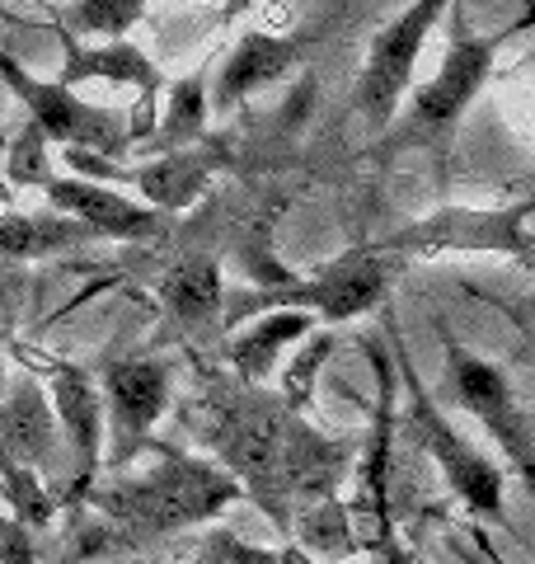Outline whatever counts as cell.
I'll list each match as a JSON object with an SVG mask.
<instances>
[{"label":"cell","mask_w":535,"mask_h":564,"mask_svg":"<svg viewBox=\"0 0 535 564\" xmlns=\"http://www.w3.org/2000/svg\"><path fill=\"white\" fill-rule=\"evenodd\" d=\"M0 76H6L10 95L29 109V128L43 141H57L66 151L103 155V161H113V165H122L128 147H137L132 113L99 109V104H85L80 95H70L57 80L29 76L20 57H10V52H0Z\"/></svg>","instance_id":"9c48e42d"},{"label":"cell","mask_w":535,"mask_h":564,"mask_svg":"<svg viewBox=\"0 0 535 564\" xmlns=\"http://www.w3.org/2000/svg\"><path fill=\"white\" fill-rule=\"evenodd\" d=\"M10 352L24 372L47 381V395L57 404V419L70 447V470H76L66 485V503L80 508L95 494L103 462H109V400H103V386L95 381L89 367L47 358V352H29L20 339H10Z\"/></svg>","instance_id":"ba28073f"},{"label":"cell","mask_w":535,"mask_h":564,"mask_svg":"<svg viewBox=\"0 0 535 564\" xmlns=\"http://www.w3.org/2000/svg\"><path fill=\"white\" fill-rule=\"evenodd\" d=\"M441 400H451L456 410H466L479 429H484L498 452L522 475V485L535 499V429L516 400L507 372L489 358H479L466 344L441 339Z\"/></svg>","instance_id":"52a82bcc"},{"label":"cell","mask_w":535,"mask_h":564,"mask_svg":"<svg viewBox=\"0 0 535 564\" xmlns=\"http://www.w3.org/2000/svg\"><path fill=\"white\" fill-rule=\"evenodd\" d=\"M310 329H315V321H310L306 311H273V315H263V321L244 325L236 339L226 344L221 358L230 362L236 381H244V386H263L268 377L277 372L282 348H287V344H301Z\"/></svg>","instance_id":"e0dca14e"},{"label":"cell","mask_w":535,"mask_h":564,"mask_svg":"<svg viewBox=\"0 0 535 564\" xmlns=\"http://www.w3.org/2000/svg\"><path fill=\"white\" fill-rule=\"evenodd\" d=\"M193 564H315V555H306L301 545H277V551H268V545H249L240 541L236 532H207Z\"/></svg>","instance_id":"44dd1931"},{"label":"cell","mask_w":535,"mask_h":564,"mask_svg":"<svg viewBox=\"0 0 535 564\" xmlns=\"http://www.w3.org/2000/svg\"><path fill=\"white\" fill-rule=\"evenodd\" d=\"M62 33V70H57V85H66V90H76V85H89V80H113V85H132V90H141V104L132 113V132L137 141L146 147V141L155 137V99L165 95V70H160L146 52H141L137 43H99V47H85L76 43L66 29Z\"/></svg>","instance_id":"4fadbf2b"},{"label":"cell","mask_w":535,"mask_h":564,"mask_svg":"<svg viewBox=\"0 0 535 564\" xmlns=\"http://www.w3.org/2000/svg\"><path fill=\"white\" fill-rule=\"evenodd\" d=\"M6 508H10V518L29 522L33 532L57 518V499L39 485V470H29L20 462H6Z\"/></svg>","instance_id":"7402d4cb"},{"label":"cell","mask_w":535,"mask_h":564,"mask_svg":"<svg viewBox=\"0 0 535 564\" xmlns=\"http://www.w3.org/2000/svg\"><path fill=\"white\" fill-rule=\"evenodd\" d=\"M160 311L178 334H203L211 325H226V278L221 259L211 250H188L184 259H174L165 278H160Z\"/></svg>","instance_id":"2e32d148"},{"label":"cell","mask_w":535,"mask_h":564,"mask_svg":"<svg viewBox=\"0 0 535 564\" xmlns=\"http://www.w3.org/2000/svg\"><path fill=\"white\" fill-rule=\"evenodd\" d=\"M400 269L404 263L381 254L376 245H357L343 259L315 269L310 278H287V282H273V288H236L226 296V329L273 311H306L334 325L357 321V315L376 311L385 302Z\"/></svg>","instance_id":"277c9868"},{"label":"cell","mask_w":535,"mask_h":564,"mask_svg":"<svg viewBox=\"0 0 535 564\" xmlns=\"http://www.w3.org/2000/svg\"><path fill=\"white\" fill-rule=\"evenodd\" d=\"M6 564H39V545H33V527L6 513Z\"/></svg>","instance_id":"d4e9b609"},{"label":"cell","mask_w":535,"mask_h":564,"mask_svg":"<svg viewBox=\"0 0 535 564\" xmlns=\"http://www.w3.org/2000/svg\"><path fill=\"white\" fill-rule=\"evenodd\" d=\"M466 292L479 296L484 306H493L526 339V348L535 352V292H516V296L512 292H484V288H474V282H466Z\"/></svg>","instance_id":"cb8c5ba5"},{"label":"cell","mask_w":535,"mask_h":564,"mask_svg":"<svg viewBox=\"0 0 535 564\" xmlns=\"http://www.w3.org/2000/svg\"><path fill=\"white\" fill-rule=\"evenodd\" d=\"M160 462L132 480L99 485L80 508H89V527L76 536V555L103 551H141L151 541L178 536L188 527L221 518L230 503L244 499L240 480L221 466L188 456L178 447H151Z\"/></svg>","instance_id":"7a4b0ae2"},{"label":"cell","mask_w":535,"mask_h":564,"mask_svg":"<svg viewBox=\"0 0 535 564\" xmlns=\"http://www.w3.org/2000/svg\"><path fill=\"white\" fill-rule=\"evenodd\" d=\"M385 339H390V348H395V362H400V377H404V400H408L404 404V433L437 462L446 489L456 494L460 508H466L470 518L493 522V527H503L507 532L512 522H507V508H503V470H498L489 456L441 414V395H433L418 381L414 358H408L404 334H400L395 321H385Z\"/></svg>","instance_id":"5b68a950"},{"label":"cell","mask_w":535,"mask_h":564,"mask_svg":"<svg viewBox=\"0 0 535 564\" xmlns=\"http://www.w3.org/2000/svg\"><path fill=\"white\" fill-rule=\"evenodd\" d=\"M535 212L526 203H503V207H437L433 217L408 221L400 231H390L381 240H371L390 259H437V254H503L531 269L535 231H526V221Z\"/></svg>","instance_id":"8992f818"},{"label":"cell","mask_w":535,"mask_h":564,"mask_svg":"<svg viewBox=\"0 0 535 564\" xmlns=\"http://www.w3.org/2000/svg\"><path fill=\"white\" fill-rule=\"evenodd\" d=\"M334 352V334H315L310 348H301L296 352V362H292V372L282 377V400L287 404H310V391H315V372L325 367V358Z\"/></svg>","instance_id":"603a6c76"},{"label":"cell","mask_w":535,"mask_h":564,"mask_svg":"<svg viewBox=\"0 0 535 564\" xmlns=\"http://www.w3.org/2000/svg\"><path fill=\"white\" fill-rule=\"evenodd\" d=\"M306 52H310V33H263V29L240 33L217 70V85H211V113L226 118V113H236L249 95L287 80L292 70L306 62Z\"/></svg>","instance_id":"5bb4252c"},{"label":"cell","mask_w":535,"mask_h":564,"mask_svg":"<svg viewBox=\"0 0 535 564\" xmlns=\"http://www.w3.org/2000/svg\"><path fill=\"white\" fill-rule=\"evenodd\" d=\"M207 76H211V57L203 66H193V76H184L170 90V109L165 118H160L155 137L146 141L151 161H160V155H178V151H193L207 141V113H211V90H207Z\"/></svg>","instance_id":"ac0fdd59"},{"label":"cell","mask_w":535,"mask_h":564,"mask_svg":"<svg viewBox=\"0 0 535 564\" xmlns=\"http://www.w3.org/2000/svg\"><path fill=\"white\" fill-rule=\"evenodd\" d=\"M57 29L80 33V39L122 43V33L146 20V0H80V6H52Z\"/></svg>","instance_id":"ffe728a7"},{"label":"cell","mask_w":535,"mask_h":564,"mask_svg":"<svg viewBox=\"0 0 535 564\" xmlns=\"http://www.w3.org/2000/svg\"><path fill=\"white\" fill-rule=\"evenodd\" d=\"M507 198H512V203H526V207L535 212V165H531L526 174H516V180L507 184Z\"/></svg>","instance_id":"484cf974"},{"label":"cell","mask_w":535,"mask_h":564,"mask_svg":"<svg viewBox=\"0 0 535 564\" xmlns=\"http://www.w3.org/2000/svg\"><path fill=\"white\" fill-rule=\"evenodd\" d=\"M531 273H535V250H531Z\"/></svg>","instance_id":"83f0119b"},{"label":"cell","mask_w":535,"mask_h":564,"mask_svg":"<svg viewBox=\"0 0 535 564\" xmlns=\"http://www.w3.org/2000/svg\"><path fill=\"white\" fill-rule=\"evenodd\" d=\"M470 541L479 545V555H484L489 564H512V560H507V555H503V551H498V545L489 541V532H484V527H479V522L470 527Z\"/></svg>","instance_id":"4316f807"},{"label":"cell","mask_w":535,"mask_h":564,"mask_svg":"<svg viewBox=\"0 0 535 564\" xmlns=\"http://www.w3.org/2000/svg\"><path fill=\"white\" fill-rule=\"evenodd\" d=\"M441 14H451L446 0H418V6L400 10L385 29L371 33L367 43V62L357 70L352 85V109L367 118L371 132H390L408 104V85H414V66L423 57L427 33L437 29Z\"/></svg>","instance_id":"30bf717a"},{"label":"cell","mask_w":535,"mask_h":564,"mask_svg":"<svg viewBox=\"0 0 535 564\" xmlns=\"http://www.w3.org/2000/svg\"><path fill=\"white\" fill-rule=\"evenodd\" d=\"M103 240L95 226H85L76 217H62V212H6V259L24 263V259H52L66 250H85V245Z\"/></svg>","instance_id":"d6986e66"},{"label":"cell","mask_w":535,"mask_h":564,"mask_svg":"<svg viewBox=\"0 0 535 564\" xmlns=\"http://www.w3.org/2000/svg\"><path fill=\"white\" fill-rule=\"evenodd\" d=\"M0 443H6V462H20L29 470L62 475V419L57 404L43 391L39 377H29L24 367L10 377L6 395V423H0Z\"/></svg>","instance_id":"9a60e30c"},{"label":"cell","mask_w":535,"mask_h":564,"mask_svg":"<svg viewBox=\"0 0 535 564\" xmlns=\"http://www.w3.org/2000/svg\"><path fill=\"white\" fill-rule=\"evenodd\" d=\"M531 24H535V6L526 14H516V20L503 24V29L474 33V24L466 20V6H451V43H446V57L437 66V76L408 95L400 122L376 141V147H371V161H376L381 170H390L404 151H427L437 161V170L446 174L451 151H456L460 118L470 113V104L489 85L503 43L516 39V33L531 29Z\"/></svg>","instance_id":"3957f363"},{"label":"cell","mask_w":535,"mask_h":564,"mask_svg":"<svg viewBox=\"0 0 535 564\" xmlns=\"http://www.w3.org/2000/svg\"><path fill=\"white\" fill-rule=\"evenodd\" d=\"M39 193L47 198L52 212L62 217H76L85 226H95L103 240H122V245H160L170 240L174 217L160 207H141L137 198H122L109 184L80 180V174H47L39 184Z\"/></svg>","instance_id":"7c38bea8"},{"label":"cell","mask_w":535,"mask_h":564,"mask_svg":"<svg viewBox=\"0 0 535 564\" xmlns=\"http://www.w3.org/2000/svg\"><path fill=\"white\" fill-rule=\"evenodd\" d=\"M99 386L109 400V470H128L151 452V429L174 400V372L165 358H103Z\"/></svg>","instance_id":"8fae6325"},{"label":"cell","mask_w":535,"mask_h":564,"mask_svg":"<svg viewBox=\"0 0 535 564\" xmlns=\"http://www.w3.org/2000/svg\"><path fill=\"white\" fill-rule=\"evenodd\" d=\"M203 437L282 536L296 532L292 508L310 494H329L334 470L348 456L343 443H325L296 404L244 381L203 386Z\"/></svg>","instance_id":"6da1fadb"}]
</instances>
